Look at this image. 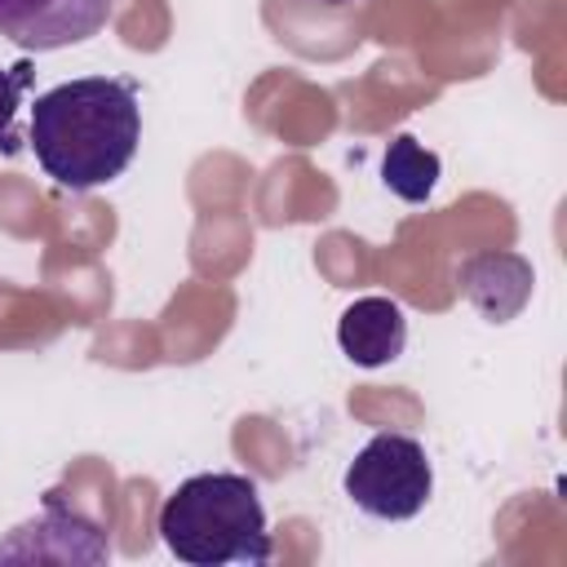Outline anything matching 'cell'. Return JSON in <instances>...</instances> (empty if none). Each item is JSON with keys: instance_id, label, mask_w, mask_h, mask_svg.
Instances as JSON below:
<instances>
[{"instance_id": "obj_8", "label": "cell", "mask_w": 567, "mask_h": 567, "mask_svg": "<svg viewBox=\"0 0 567 567\" xmlns=\"http://www.w3.org/2000/svg\"><path fill=\"white\" fill-rule=\"evenodd\" d=\"M381 182H385L399 199L421 204V199H430V190H434V182H439V155L425 151L412 133H399V137L385 146Z\"/></svg>"}, {"instance_id": "obj_7", "label": "cell", "mask_w": 567, "mask_h": 567, "mask_svg": "<svg viewBox=\"0 0 567 567\" xmlns=\"http://www.w3.org/2000/svg\"><path fill=\"white\" fill-rule=\"evenodd\" d=\"M337 346L359 368H381L403 354L408 346V319L399 301L390 297H354L346 315L337 319Z\"/></svg>"}, {"instance_id": "obj_5", "label": "cell", "mask_w": 567, "mask_h": 567, "mask_svg": "<svg viewBox=\"0 0 567 567\" xmlns=\"http://www.w3.org/2000/svg\"><path fill=\"white\" fill-rule=\"evenodd\" d=\"M44 536H35L27 523L13 527L9 540H0V558H71V563H102L111 545L102 540L97 523H89L80 509L62 505L58 492H49L40 518H31Z\"/></svg>"}, {"instance_id": "obj_6", "label": "cell", "mask_w": 567, "mask_h": 567, "mask_svg": "<svg viewBox=\"0 0 567 567\" xmlns=\"http://www.w3.org/2000/svg\"><path fill=\"white\" fill-rule=\"evenodd\" d=\"M456 284L465 292V301L492 319V323H509L527 301H532V261L518 257V252H505V248H487V252H474L461 261L456 270Z\"/></svg>"}, {"instance_id": "obj_3", "label": "cell", "mask_w": 567, "mask_h": 567, "mask_svg": "<svg viewBox=\"0 0 567 567\" xmlns=\"http://www.w3.org/2000/svg\"><path fill=\"white\" fill-rule=\"evenodd\" d=\"M341 487L354 501V509H363L368 518L408 523L425 509L434 492V470H430L425 447L412 434L381 430L354 452Z\"/></svg>"}, {"instance_id": "obj_4", "label": "cell", "mask_w": 567, "mask_h": 567, "mask_svg": "<svg viewBox=\"0 0 567 567\" xmlns=\"http://www.w3.org/2000/svg\"><path fill=\"white\" fill-rule=\"evenodd\" d=\"M111 0H0V35L27 53H53L97 35Z\"/></svg>"}, {"instance_id": "obj_10", "label": "cell", "mask_w": 567, "mask_h": 567, "mask_svg": "<svg viewBox=\"0 0 567 567\" xmlns=\"http://www.w3.org/2000/svg\"><path fill=\"white\" fill-rule=\"evenodd\" d=\"M319 4H354V0H319Z\"/></svg>"}, {"instance_id": "obj_1", "label": "cell", "mask_w": 567, "mask_h": 567, "mask_svg": "<svg viewBox=\"0 0 567 567\" xmlns=\"http://www.w3.org/2000/svg\"><path fill=\"white\" fill-rule=\"evenodd\" d=\"M35 164L62 190H97L115 182L142 142V106L133 80L80 75L31 102L27 133Z\"/></svg>"}, {"instance_id": "obj_2", "label": "cell", "mask_w": 567, "mask_h": 567, "mask_svg": "<svg viewBox=\"0 0 567 567\" xmlns=\"http://www.w3.org/2000/svg\"><path fill=\"white\" fill-rule=\"evenodd\" d=\"M159 540L186 567L226 563H270L275 540L266 527V505L252 478L213 470L182 478L159 505Z\"/></svg>"}, {"instance_id": "obj_9", "label": "cell", "mask_w": 567, "mask_h": 567, "mask_svg": "<svg viewBox=\"0 0 567 567\" xmlns=\"http://www.w3.org/2000/svg\"><path fill=\"white\" fill-rule=\"evenodd\" d=\"M31 89V66L18 62V66H0V146L4 151H18V137H13V120H18V106H22V93Z\"/></svg>"}]
</instances>
